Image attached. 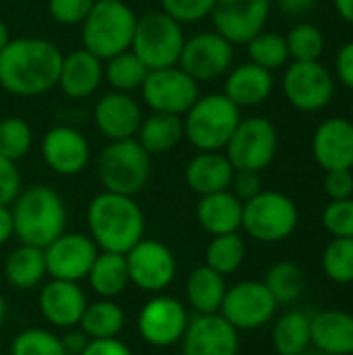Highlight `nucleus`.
<instances>
[{"label":"nucleus","instance_id":"nucleus-27","mask_svg":"<svg viewBox=\"0 0 353 355\" xmlns=\"http://www.w3.org/2000/svg\"><path fill=\"white\" fill-rule=\"evenodd\" d=\"M235 168L225 152H198L185 166V183L200 198L229 189Z\"/></svg>","mask_w":353,"mask_h":355},{"label":"nucleus","instance_id":"nucleus-5","mask_svg":"<svg viewBox=\"0 0 353 355\" xmlns=\"http://www.w3.org/2000/svg\"><path fill=\"white\" fill-rule=\"evenodd\" d=\"M239 121L241 108L225 94H200L183 114V131L198 152H223Z\"/></svg>","mask_w":353,"mask_h":355},{"label":"nucleus","instance_id":"nucleus-14","mask_svg":"<svg viewBox=\"0 0 353 355\" xmlns=\"http://www.w3.org/2000/svg\"><path fill=\"white\" fill-rule=\"evenodd\" d=\"M189 324V314L185 304L173 295L154 293L137 314L139 337L152 347L177 345Z\"/></svg>","mask_w":353,"mask_h":355},{"label":"nucleus","instance_id":"nucleus-13","mask_svg":"<svg viewBox=\"0 0 353 355\" xmlns=\"http://www.w3.org/2000/svg\"><path fill=\"white\" fill-rule=\"evenodd\" d=\"M283 94L295 110L318 112L335 96V77L320 60L291 62L283 75Z\"/></svg>","mask_w":353,"mask_h":355},{"label":"nucleus","instance_id":"nucleus-36","mask_svg":"<svg viewBox=\"0 0 353 355\" xmlns=\"http://www.w3.org/2000/svg\"><path fill=\"white\" fill-rule=\"evenodd\" d=\"M246 260V241L239 233L214 235L206 248V266L223 277H229L241 268Z\"/></svg>","mask_w":353,"mask_h":355},{"label":"nucleus","instance_id":"nucleus-17","mask_svg":"<svg viewBox=\"0 0 353 355\" xmlns=\"http://www.w3.org/2000/svg\"><path fill=\"white\" fill-rule=\"evenodd\" d=\"M98 252L100 250L89 235L64 231L44 248L46 270L52 279L79 283L87 277Z\"/></svg>","mask_w":353,"mask_h":355},{"label":"nucleus","instance_id":"nucleus-29","mask_svg":"<svg viewBox=\"0 0 353 355\" xmlns=\"http://www.w3.org/2000/svg\"><path fill=\"white\" fill-rule=\"evenodd\" d=\"M85 279L98 297H102V300L119 297L131 285L125 254L98 252V256H96Z\"/></svg>","mask_w":353,"mask_h":355},{"label":"nucleus","instance_id":"nucleus-55","mask_svg":"<svg viewBox=\"0 0 353 355\" xmlns=\"http://www.w3.org/2000/svg\"><path fill=\"white\" fill-rule=\"evenodd\" d=\"M6 312H8V308H6V300L2 297V293H0V331H2V327H4V322H6Z\"/></svg>","mask_w":353,"mask_h":355},{"label":"nucleus","instance_id":"nucleus-24","mask_svg":"<svg viewBox=\"0 0 353 355\" xmlns=\"http://www.w3.org/2000/svg\"><path fill=\"white\" fill-rule=\"evenodd\" d=\"M275 89V77L270 71L254 64L243 62L231 67L225 79V96L237 108H254L264 104Z\"/></svg>","mask_w":353,"mask_h":355},{"label":"nucleus","instance_id":"nucleus-10","mask_svg":"<svg viewBox=\"0 0 353 355\" xmlns=\"http://www.w3.org/2000/svg\"><path fill=\"white\" fill-rule=\"evenodd\" d=\"M144 104L152 112L183 116L191 104L200 98V83L189 77L179 64L148 71L144 85L139 87Z\"/></svg>","mask_w":353,"mask_h":355},{"label":"nucleus","instance_id":"nucleus-6","mask_svg":"<svg viewBox=\"0 0 353 355\" xmlns=\"http://www.w3.org/2000/svg\"><path fill=\"white\" fill-rule=\"evenodd\" d=\"M96 171L104 191L135 198L150 181L152 156L135 137L108 141L98 156Z\"/></svg>","mask_w":353,"mask_h":355},{"label":"nucleus","instance_id":"nucleus-16","mask_svg":"<svg viewBox=\"0 0 353 355\" xmlns=\"http://www.w3.org/2000/svg\"><path fill=\"white\" fill-rule=\"evenodd\" d=\"M270 8L273 0H216L210 17L214 31L233 46H239L264 31Z\"/></svg>","mask_w":353,"mask_h":355},{"label":"nucleus","instance_id":"nucleus-2","mask_svg":"<svg viewBox=\"0 0 353 355\" xmlns=\"http://www.w3.org/2000/svg\"><path fill=\"white\" fill-rule=\"evenodd\" d=\"M87 231L100 252L127 254L146 233V216L135 198L102 191L87 206Z\"/></svg>","mask_w":353,"mask_h":355},{"label":"nucleus","instance_id":"nucleus-42","mask_svg":"<svg viewBox=\"0 0 353 355\" xmlns=\"http://www.w3.org/2000/svg\"><path fill=\"white\" fill-rule=\"evenodd\" d=\"M322 227L331 237L353 239V198L331 200L322 210Z\"/></svg>","mask_w":353,"mask_h":355},{"label":"nucleus","instance_id":"nucleus-37","mask_svg":"<svg viewBox=\"0 0 353 355\" xmlns=\"http://www.w3.org/2000/svg\"><path fill=\"white\" fill-rule=\"evenodd\" d=\"M246 46H248L250 62H254V64H258L270 73H275L277 69H283L291 60L285 35H281L277 31L264 29L258 35H254Z\"/></svg>","mask_w":353,"mask_h":355},{"label":"nucleus","instance_id":"nucleus-32","mask_svg":"<svg viewBox=\"0 0 353 355\" xmlns=\"http://www.w3.org/2000/svg\"><path fill=\"white\" fill-rule=\"evenodd\" d=\"M273 347L279 355H298L312 347L310 314L302 310H289L281 314L273 324Z\"/></svg>","mask_w":353,"mask_h":355},{"label":"nucleus","instance_id":"nucleus-1","mask_svg":"<svg viewBox=\"0 0 353 355\" xmlns=\"http://www.w3.org/2000/svg\"><path fill=\"white\" fill-rule=\"evenodd\" d=\"M62 52L44 37L10 40L0 52V85L19 98H35L58 83Z\"/></svg>","mask_w":353,"mask_h":355},{"label":"nucleus","instance_id":"nucleus-26","mask_svg":"<svg viewBox=\"0 0 353 355\" xmlns=\"http://www.w3.org/2000/svg\"><path fill=\"white\" fill-rule=\"evenodd\" d=\"M243 218V202L231 191H216L202 196L196 206V220L208 235L239 233Z\"/></svg>","mask_w":353,"mask_h":355},{"label":"nucleus","instance_id":"nucleus-15","mask_svg":"<svg viewBox=\"0 0 353 355\" xmlns=\"http://www.w3.org/2000/svg\"><path fill=\"white\" fill-rule=\"evenodd\" d=\"M235 60V46L216 31H202L185 37L179 67L198 83L227 75Z\"/></svg>","mask_w":353,"mask_h":355},{"label":"nucleus","instance_id":"nucleus-46","mask_svg":"<svg viewBox=\"0 0 353 355\" xmlns=\"http://www.w3.org/2000/svg\"><path fill=\"white\" fill-rule=\"evenodd\" d=\"M322 187L331 200L353 198V173L352 171H327Z\"/></svg>","mask_w":353,"mask_h":355},{"label":"nucleus","instance_id":"nucleus-25","mask_svg":"<svg viewBox=\"0 0 353 355\" xmlns=\"http://www.w3.org/2000/svg\"><path fill=\"white\" fill-rule=\"evenodd\" d=\"M312 347L329 355L353 354V314L345 310H322L310 316Z\"/></svg>","mask_w":353,"mask_h":355},{"label":"nucleus","instance_id":"nucleus-21","mask_svg":"<svg viewBox=\"0 0 353 355\" xmlns=\"http://www.w3.org/2000/svg\"><path fill=\"white\" fill-rule=\"evenodd\" d=\"M144 114L137 100L125 92H108L94 104V125L110 141L137 135Z\"/></svg>","mask_w":353,"mask_h":355},{"label":"nucleus","instance_id":"nucleus-7","mask_svg":"<svg viewBox=\"0 0 353 355\" xmlns=\"http://www.w3.org/2000/svg\"><path fill=\"white\" fill-rule=\"evenodd\" d=\"M300 210L295 202L275 189H262L256 198L243 202L241 229L260 243H281L295 233Z\"/></svg>","mask_w":353,"mask_h":355},{"label":"nucleus","instance_id":"nucleus-57","mask_svg":"<svg viewBox=\"0 0 353 355\" xmlns=\"http://www.w3.org/2000/svg\"><path fill=\"white\" fill-rule=\"evenodd\" d=\"M352 355H353V354H352Z\"/></svg>","mask_w":353,"mask_h":355},{"label":"nucleus","instance_id":"nucleus-34","mask_svg":"<svg viewBox=\"0 0 353 355\" xmlns=\"http://www.w3.org/2000/svg\"><path fill=\"white\" fill-rule=\"evenodd\" d=\"M262 283L266 285V289L270 291V295L275 297L279 306H293L295 302H300V297L306 291L304 270L295 262H289V260H281L273 264L266 270V277Z\"/></svg>","mask_w":353,"mask_h":355},{"label":"nucleus","instance_id":"nucleus-3","mask_svg":"<svg viewBox=\"0 0 353 355\" xmlns=\"http://www.w3.org/2000/svg\"><path fill=\"white\" fill-rule=\"evenodd\" d=\"M15 237L21 243L46 248L67 229V206L60 193L48 185L21 189L10 204Z\"/></svg>","mask_w":353,"mask_h":355},{"label":"nucleus","instance_id":"nucleus-20","mask_svg":"<svg viewBox=\"0 0 353 355\" xmlns=\"http://www.w3.org/2000/svg\"><path fill=\"white\" fill-rule=\"evenodd\" d=\"M312 156L327 171L353 168V123L343 116L322 121L312 135Z\"/></svg>","mask_w":353,"mask_h":355},{"label":"nucleus","instance_id":"nucleus-33","mask_svg":"<svg viewBox=\"0 0 353 355\" xmlns=\"http://www.w3.org/2000/svg\"><path fill=\"white\" fill-rule=\"evenodd\" d=\"M125 312L114 300H98L87 304L79 320V329L89 339H110L119 337L125 329Z\"/></svg>","mask_w":353,"mask_h":355},{"label":"nucleus","instance_id":"nucleus-38","mask_svg":"<svg viewBox=\"0 0 353 355\" xmlns=\"http://www.w3.org/2000/svg\"><path fill=\"white\" fill-rule=\"evenodd\" d=\"M287 50H289V58L291 62H312V60H320L327 40L325 33L318 25L302 21L298 25H293L287 35Z\"/></svg>","mask_w":353,"mask_h":355},{"label":"nucleus","instance_id":"nucleus-43","mask_svg":"<svg viewBox=\"0 0 353 355\" xmlns=\"http://www.w3.org/2000/svg\"><path fill=\"white\" fill-rule=\"evenodd\" d=\"M216 0H160V10L177 19L179 23H200L202 19L210 17Z\"/></svg>","mask_w":353,"mask_h":355},{"label":"nucleus","instance_id":"nucleus-11","mask_svg":"<svg viewBox=\"0 0 353 355\" xmlns=\"http://www.w3.org/2000/svg\"><path fill=\"white\" fill-rule=\"evenodd\" d=\"M277 308L279 304L262 281H239L227 287L218 314L241 333L266 327L275 318Z\"/></svg>","mask_w":353,"mask_h":355},{"label":"nucleus","instance_id":"nucleus-54","mask_svg":"<svg viewBox=\"0 0 353 355\" xmlns=\"http://www.w3.org/2000/svg\"><path fill=\"white\" fill-rule=\"evenodd\" d=\"M10 42V33H8V27H6V23L0 19V52L4 50V46Z\"/></svg>","mask_w":353,"mask_h":355},{"label":"nucleus","instance_id":"nucleus-40","mask_svg":"<svg viewBox=\"0 0 353 355\" xmlns=\"http://www.w3.org/2000/svg\"><path fill=\"white\" fill-rule=\"evenodd\" d=\"M33 148V129L21 116H6L0 121V156L19 162Z\"/></svg>","mask_w":353,"mask_h":355},{"label":"nucleus","instance_id":"nucleus-12","mask_svg":"<svg viewBox=\"0 0 353 355\" xmlns=\"http://www.w3.org/2000/svg\"><path fill=\"white\" fill-rule=\"evenodd\" d=\"M129 281L146 293H162L177 277V258L169 245L158 239H141L127 254Z\"/></svg>","mask_w":353,"mask_h":355},{"label":"nucleus","instance_id":"nucleus-18","mask_svg":"<svg viewBox=\"0 0 353 355\" xmlns=\"http://www.w3.org/2000/svg\"><path fill=\"white\" fill-rule=\"evenodd\" d=\"M42 158L46 166L60 177H75L89 164V141L87 137L69 125L50 127L42 137Z\"/></svg>","mask_w":353,"mask_h":355},{"label":"nucleus","instance_id":"nucleus-51","mask_svg":"<svg viewBox=\"0 0 353 355\" xmlns=\"http://www.w3.org/2000/svg\"><path fill=\"white\" fill-rule=\"evenodd\" d=\"M277 6L289 17H304L316 8L318 0H275Z\"/></svg>","mask_w":353,"mask_h":355},{"label":"nucleus","instance_id":"nucleus-52","mask_svg":"<svg viewBox=\"0 0 353 355\" xmlns=\"http://www.w3.org/2000/svg\"><path fill=\"white\" fill-rule=\"evenodd\" d=\"M15 237V223H12V212L10 206H0V248Z\"/></svg>","mask_w":353,"mask_h":355},{"label":"nucleus","instance_id":"nucleus-28","mask_svg":"<svg viewBox=\"0 0 353 355\" xmlns=\"http://www.w3.org/2000/svg\"><path fill=\"white\" fill-rule=\"evenodd\" d=\"M183 137V116L164 112H152L150 116H144L135 135L139 146L150 156H160L175 150Z\"/></svg>","mask_w":353,"mask_h":355},{"label":"nucleus","instance_id":"nucleus-9","mask_svg":"<svg viewBox=\"0 0 353 355\" xmlns=\"http://www.w3.org/2000/svg\"><path fill=\"white\" fill-rule=\"evenodd\" d=\"M279 150V133L273 121L264 116L241 119L233 131L225 154L235 171L262 173L273 164Z\"/></svg>","mask_w":353,"mask_h":355},{"label":"nucleus","instance_id":"nucleus-39","mask_svg":"<svg viewBox=\"0 0 353 355\" xmlns=\"http://www.w3.org/2000/svg\"><path fill=\"white\" fill-rule=\"evenodd\" d=\"M322 272L329 281L337 285L353 283V239L352 237H333L320 258Z\"/></svg>","mask_w":353,"mask_h":355},{"label":"nucleus","instance_id":"nucleus-23","mask_svg":"<svg viewBox=\"0 0 353 355\" xmlns=\"http://www.w3.org/2000/svg\"><path fill=\"white\" fill-rule=\"evenodd\" d=\"M104 81V60L85 48L62 56L58 83L60 92L71 100H85L98 92Z\"/></svg>","mask_w":353,"mask_h":355},{"label":"nucleus","instance_id":"nucleus-22","mask_svg":"<svg viewBox=\"0 0 353 355\" xmlns=\"http://www.w3.org/2000/svg\"><path fill=\"white\" fill-rule=\"evenodd\" d=\"M37 306H40V314L48 324L56 329H73L79 324L87 300L79 283L52 279L42 287Z\"/></svg>","mask_w":353,"mask_h":355},{"label":"nucleus","instance_id":"nucleus-31","mask_svg":"<svg viewBox=\"0 0 353 355\" xmlns=\"http://www.w3.org/2000/svg\"><path fill=\"white\" fill-rule=\"evenodd\" d=\"M46 275H48V270H46L44 250L35 248V245L21 243L19 248H15L8 254V258L4 262L6 283L19 291L35 289L44 281Z\"/></svg>","mask_w":353,"mask_h":355},{"label":"nucleus","instance_id":"nucleus-8","mask_svg":"<svg viewBox=\"0 0 353 355\" xmlns=\"http://www.w3.org/2000/svg\"><path fill=\"white\" fill-rule=\"evenodd\" d=\"M185 44L183 23L164 10H152L137 17L131 50L150 69L175 67Z\"/></svg>","mask_w":353,"mask_h":355},{"label":"nucleus","instance_id":"nucleus-56","mask_svg":"<svg viewBox=\"0 0 353 355\" xmlns=\"http://www.w3.org/2000/svg\"><path fill=\"white\" fill-rule=\"evenodd\" d=\"M298 355H329V354H325V352H320V349H316V347H308L306 352H302V354H298Z\"/></svg>","mask_w":353,"mask_h":355},{"label":"nucleus","instance_id":"nucleus-49","mask_svg":"<svg viewBox=\"0 0 353 355\" xmlns=\"http://www.w3.org/2000/svg\"><path fill=\"white\" fill-rule=\"evenodd\" d=\"M335 75L347 89L353 92V42H347L339 48L335 56Z\"/></svg>","mask_w":353,"mask_h":355},{"label":"nucleus","instance_id":"nucleus-41","mask_svg":"<svg viewBox=\"0 0 353 355\" xmlns=\"http://www.w3.org/2000/svg\"><path fill=\"white\" fill-rule=\"evenodd\" d=\"M10 355H67L60 337L46 329H25L15 335L10 343Z\"/></svg>","mask_w":353,"mask_h":355},{"label":"nucleus","instance_id":"nucleus-4","mask_svg":"<svg viewBox=\"0 0 353 355\" xmlns=\"http://www.w3.org/2000/svg\"><path fill=\"white\" fill-rule=\"evenodd\" d=\"M137 15L125 0H96L81 23L83 48L108 60L131 48Z\"/></svg>","mask_w":353,"mask_h":355},{"label":"nucleus","instance_id":"nucleus-53","mask_svg":"<svg viewBox=\"0 0 353 355\" xmlns=\"http://www.w3.org/2000/svg\"><path fill=\"white\" fill-rule=\"evenodd\" d=\"M333 6L343 21L353 25V0H333Z\"/></svg>","mask_w":353,"mask_h":355},{"label":"nucleus","instance_id":"nucleus-44","mask_svg":"<svg viewBox=\"0 0 353 355\" xmlns=\"http://www.w3.org/2000/svg\"><path fill=\"white\" fill-rule=\"evenodd\" d=\"M96 0H48V15L60 25H81Z\"/></svg>","mask_w":353,"mask_h":355},{"label":"nucleus","instance_id":"nucleus-47","mask_svg":"<svg viewBox=\"0 0 353 355\" xmlns=\"http://www.w3.org/2000/svg\"><path fill=\"white\" fill-rule=\"evenodd\" d=\"M241 202H248L252 198H256L262 191V179L260 173H252V171H235L231 187H229Z\"/></svg>","mask_w":353,"mask_h":355},{"label":"nucleus","instance_id":"nucleus-35","mask_svg":"<svg viewBox=\"0 0 353 355\" xmlns=\"http://www.w3.org/2000/svg\"><path fill=\"white\" fill-rule=\"evenodd\" d=\"M148 67L135 56V52L129 48L108 60H104V81L114 92H139L148 77Z\"/></svg>","mask_w":353,"mask_h":355},{"label":"nucleus","instance_id":"nucleus-45","mask_svg":"<svg viewBox=\"0 0 353 355\" xmlns=\"http://www.w3.org/2000/svg\"><path fill=\"white\" fill-rule=\"evenodd\" d=\"M21 191V173L17 162L0 156V206H10Z\"/></svg>","mask_w":353,"mask_h":355},{"label":"nucleus","instance_id":"nucleus-19","mask_svg":"<svg viewBox=\"0 0 353 355\" xmlns=\"http://www.w3.org/2000/svg\"><path fill=\"white\" fill-rule=\"evenodd\" d=\"M181 355H239V331L221 314H196L189 318Z\"/></svg>","mask_w":353,"mask_h":355},{"label":"nucleus","instance_id":"nucleus-48","mask_svg":"<svg viewBox=\"0 0 353 355\" xmlns=\"http://www.w3.org/2000/svg\"><path fill=\"white\" fill-rule=\"evenodd\" d=\"M81 355H133L129 345L123 343L119 337H110V339H89V343L85 345V349Z\"/></svg>","mask_w":353,"mask_h":355},{"label":"nucleus","instance_id":"nucleus-30","mask_svg":"<svg viewBox=\"0 0 353 355\" xmlns=\"http://www.w3.org/2000/svg\"><path fill=\"white\" fill-rule=\"evenodd\" d=\"M227 287L229 285L223 275L206 264L198 266L189 272L185 283L187 304L196 310V314H218Z\"/></svg>","mask_w":353,"mask_h":355},{"label":"nucleus","instance_id":"nucleus-50","mask_svg":"<svg viewBox=\"0 0 353 355\" xmlns=\"http://www.w3.org/2000/svg\"><path fill=\"white\" fill-rule=\"evenodd\" d=\"M60 343H62V349L67 355H81V352L85 349V345L89 343V337L77 327L69 329L62 337H60Z\"/></svg>","mask_w":353,"mask_h":355}]
</instances>
